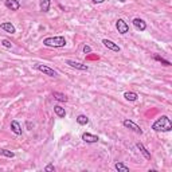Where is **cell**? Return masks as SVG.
I'll use <instances>...</instances> for the list:
<instances>
[{
  "label": "cell",
  "instance_id": "cell-6",
  "mask_svg": "<svg viewBox=\"0 0 172 172\" xmlns=\"http://www.w3.org/2000/svg\"><path fill=\"white\" fill-rule=\"evenodd\" d=\"M66 65H69V66H70V67H73V69H78V70H82V71H87V70H89V66H87V65L78 63V62L71 61V59H67V61H66Z\"/></svg>",
  "mask_w": 172,
  "mask_h": 172
},
{
  "label": "cell",
  "instance_id": "cell-15",
  "mask_svg": "<svg viewBox=\"0 0 172 172\" xmlns=\"http://www.w3.org/2000/svg\"><path fill=\"white\" fill-rule=\"evenodd\" d=\"M54 112H55V114H57L58 117H61V118H63V117L66 116L65 108H62L61 105H55V106H54Z\"/></svg>",
  "mask_w": 172,
  "mask_h": 172
},
{
  "label": "cell",
  "instance_id": "cell-9",
  "mask_svg": "<svg viewBox=\"0 0 172 172\" xmlns=\"http://www.w3.org/2000/svg\"><path fill=\"white\" fill-rule=\"evenodd\" d=\"M0 28H2V30H4V31H7V32H10V34H15V32H16L15 26L11 23V22H4V23H2V24H0Z\"/></svg>",
  "mask_w": 172,
  "mask_h": 172
},
{
  "label": "cell",
  "instance_id": "cell-19",
  "mask_svg": "<svg viewBox=\"0 0 172 172\" xmlns=\"http://www.w3.org/2000/svg\"><path fill=\"white\" fill-rule=\"evenodd\" d=\"M77 122H78L79 125H86V124L89 122V118H87L85 114H79L77 117Z\"/></svg>",
  "mask_w": 172,
  "mask_h": 172
},
{
  "label": "cell",
  "instance_id": "cell-3",
  "mask_svg": "<svg viewBox=\"0 0 172 172\" xmlns=\"http://www.w3.org/2000/svg\"><path fill=\"white\" fill-rule=\"evenodd\" d=\"M35 69L36 70H39V71H42L43 74H46V75H49V77H57L58 75V73L54 70V69H51L50 66H46V65H35Z\"/></svg>",
  "mask_w": 172,
  "mask_h": 172
},
{
  "label": "cell",
  "instance_id": "cell-22",
  "mask_svg": "<svg viewBox=\"0 0 172 172\" xmlns=\"http://www.w3.org/2000/svg\"><path fill=\"white\" fill-rule=\"evenodd\" d=\"M2 45L4 46V47H7V49H11V47H12V43H11L10 41H7V39H3V41H2Z\"/></svg>",
  "mask_w": 172,
  "mask_h": 172
},
{
  "label": "cell",
  "instance_id": "cell-25",
  "mask_svg": "<svg viewBox=\"0 0 172 172\" xmlns=\"http://www.w3.org/2000/svg\"><path fill=\"white\" fill-rule=\"evenodd\" d=\"M91 2H93L94 4H100V3H104L105 0H91Z\"/></svg>",
  "mask_w": 172,
  "mask_h": 172
},
{
  "label": "cell",
  "instance_id": "cell-11",
  "mask_svg": "<svg viewBox=\"0 0 172 172\" xmlns=\"http://www.w3.org/2000/svg\"><path fill=\"white\" fill-rule=\"evenodd\" d=\"M82 140L86 141V142H90V144H93V142H97L98 141V136H94V134L91 133H82Z\"/></svg>",
  "mask_w": 172,
  "mask_h": 172
},
{
  "label": "cell",
  "instance_id": "cell-8",
  "mask_svg": "<svg viewBox=\"0 0 172 172\" xmlns=\"http://www.w3.org/2000/svg\"><path fill=\"white\" fill-rule=\"evenodd\" d=\"M4 6L11 11H18L20 8V3L18 2V0H6Z\"/></svg>",
  "mask_w": 172,
  "mask_h": 172
},
{
  "label": "cell",
  "instance_id": "cell-26",
  "mask_svg": "<svg viewBox=\"0 0 172 172\" xmlns=\"http://www.w3.org/2000/svg\"><path fill=\"white\" fill-rule=\"evenodd\" d=\"M120 2H121V3H125V2H126V0H120Z\"/></svg>",
  "mask_w": 172,
  "mask_h": 172
},
{
  "label": "cell",
  "instance_id": "cell-4",
  "mask_svg": "<svg viewBox=\"0 0 172 172\" xmlns=\"http://www.w3.org/2000/svg\"><path fill=\"white\" fill-rule=\"evenodd\" d=\"M122 124H124V126H125V128H128V129H130V130L136 132V133H138V134H142V129L137 125L136 122H133V121H132V120H124Z\"/></svg>",
  "mask_w": 172,
  "mask_h": 172
},
{
  "label": "cell",
  "instance_id": "cell-10",
  "mask_svg": "<svg viewBox=\"0 0 172 172\" xmlns=\"http://www.w3.org/2000/svg\"><path fill=\"white\" fill-rule=\"evenodd\" d=\"M133 26L137 28V30H140V31H145V30H147V23H145L142 19H140V18L133 19Z\"/></svg>",
  "mask_w": 172,
  "mask_h": 172
},
{
  "label": "cell",
  "instance_id": "cell-24",
  "mask_svg": "<svg viewBox=\"0 0 172 172\" xmlns=\"http://www.w3.org/2000/svg\"><path fill=\"white\" fill-rule=\"evenodd\" d=\"M83 53H85V54L91 53V47L90 46H83Z\"/></svg>",
  "mask_w": 172,
  "mask_h": 172
},
{
  "label": "cell",
  "instance_id": "cell-18",
  "mask_svg": "<svg viewBox=\"0 0 172 172\" xmlns=\"http://www.w3.org/2000/svg\"><path fill=\"white\" fill-rule=\"evenodd\" d=\"M114 168L117 171H122V172H129V167H126L124 163H121V162H117L116 164H114Z\"/></svg>",
  "mask_w": 172,
  "mask_h": 172
},
{
  "label": "cell",
  "instance_id": "cell-16",
  "mask_svg": "<svg viewBox=\"0 0 172 172\" xmlns=\"http://www.w3.org/2000/svg\"><path fill=\"white\" fill-rule=\"evenodd\" d=\"M124 97H125L126 101H136L138 98V96L134 91H126V93H124Z\"/></svg>",
  "mask_w": 172,
  "mask_h": 172
},
{
  "label": "cell",
  "instance_id": "cell-13",
  "mask_svg": "<svg viewBox=\"0 0 172 172\" xmlns=\"http://www.w3.org/2000/svg\"><path fill=\"white\" fill-rule=\"evenodd\" d=\"M53 97H54V100L61 101V102H67V100H69L63 93H59V91H53Z\"/></svg>",
  "mask_w": 172,
  "mask_h": 172
},
{
  "label": "cell",
  "instance_id": "cell-14",
  "mask_svg": "<svg viewBox=\"0 0 172 172\" xmlns=\"http://www.w3.org/2000/svg\"><path fill=\"white\" fill-rule=\"evenodd\" d=\"M11 130H12L15 134H22V128L19 125V122L15 121V120L11 121Z\"/></svg>",
  "mask_w": 172,
  "mask_h": 172
},
{
  "label": "cell",
  "instance_id": "cell-7",
  "mask_svg": "<svg viewBox=\"0 0 172 172\" xmlns=\"http://www.w3.org/2000/svg\"><path fill=\"white\" fill-rule=\"evenodd\" d=\"M102 45H104L106 49L109 50H112V51H116V53H118L120 50V46L118 45H116L114 42H112V41H109V39H102Z\"/></svg>",
  "mask_w": 172,
  "mask_h": 172
},
{
  "label": "cell",
  "instance_id": "cell-21",
  "mask_svg": "<svg viewBox=\"0 0 172 172\" xmlns=\"http://www.w3.org/2000/svg\"><path fill=\"white\" fill-rule=\"evenodd\" d=\"M155 59H156V61H159V62H162V63H163L164 66H171V62H170V61L164 59V58H162L160 55H155Z\"/></svg>",
  "mask_w": 172,
  "mask_h": 172
},
{
  "label": "cell",
  "instance_id": "cell-5",
  "mask_svg": "<svg viewBox=\"0 0 172 172\" xmlns=\"http://www.w3.org/2000/svg\"><path fill=\"white\" fill-rule=\"evenodd\" d=\"M116 28H117V31H118L121 35L126 34V32L129 31V26H128V23L124 19H118L116 22Z\"/></svg>",
  "mask_w": 172,
  "mask_h": 172
},
{
  "label": "cell",
  "instance_id": "cell-17",
  "mask_svg": "<svg viewBox=\"0 0 172 172\" xmlns=\"http://www.w3.org/2000/svg\"><path fill=\"white\" fill-rule=\"evenodd\" d=\"M50 0H41V11L42 12H49L50 10Z\"/></svg>",
  "mask_w": 172,
  "mask_h": 172
},
{
  "label": "cell",
  "instance_id": "cell-12",
  "mask_svg": "<svg viewBox=\"0 0 172 172\" xmlns=\"http://www.w3.org/2000/svg\"><path fill=\"white\" fill-rule=\"evenodd\" d=\"M136 147H137V149H138V151H140V152L142 153V156H144L145 159H147V160H151V153L148 152V149L145 148L144 145L141 144V142H137V144H136Z\"/></svg>",
  "mask_w": 172,
  "mask_h": 172
},
{
  "label": "cell",
  "instance_id": "cell-2",
  "mask_svg": "<svg viewBox=\"0 0 172 172\" xmlns=\"http://www.w3.org/2000/svg\"><path fill=\"white\" fill-rule=\"evenodd\" d=\"M43 45L47 47H65L66 39L65 36H50L43 39Z\"/></svg>",
  "mask_w": 172,
  "mask_h": 172
},
{
  "label": "cell",
  "instance_id": "cell-20",
  "mask_svg": "<svg viewBox=\"0 0 172 172\" xmlns=\"http://www.w3.org/2000/svg\"><path fill=\"white\" fill-rule=\"evenodd\" d=\"M0 155H2V156H6V157H10V159H12V157L15 156V153L11 152V151H8V149L0 148Z\"/></svg>",
  "mask_w": 172,
  "mask_h": 172
},
{
  "label": "cell",
  "instance_id": "cell-23",
  "mask_svg": "<svg viewBox=\"0 0 172 172\" xmlns=\"http://www.w3.org/2000/svg\"><path fill=\"white\" fill-rule=\"evenodd\" d=\"M45 171H47V172H54V171H55V167H54L53 166V164H49V166H46L45 167Z\"/></svg>",
  "mask_w": 172,
  "mask_h": 172
},
{
  "label": "cell",
  "instance_id": "cell-1",
  "mask_svg": "<svg viewBox=\"0 0 172 172\" xmlns=\"http://www.w3.org/2000/svg\"><path fill=\"white\" fill-rule=\"evenodd\" d=\"M152 129L156 132H171L172 130V122L170 117L162 116L160 118H157L155 122L152 124Z\"/></svg>",
  "mask_w": 172,
  "mask_h": 172
}]
</instances>
